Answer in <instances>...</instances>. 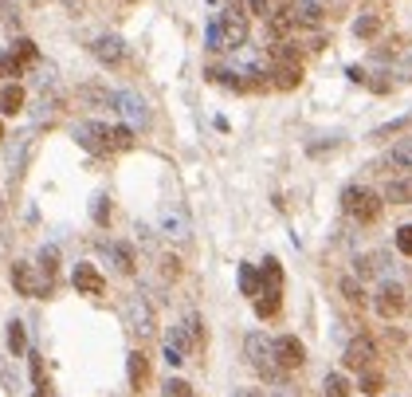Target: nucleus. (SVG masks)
Wrapping results in <instances>:
<instances>
[{
  "instance_id": "f257e3e1",
  "label": "nucleus",
  "mask_w": 412,
  "mask_h": 397,
  "mask_svg": "<svg viewBox=\"0 0 412 397\" xmlns=\"http://www.w3.org/2000/svg\"><path fill=\"white\" fill-rule=\"evenodd\" d=\"M244 354H247V362H252L263 378H279V370H283L279 358H275V342H271L263 330H252V335L244 338Z\"/></svg>"
},
{
  "instance_id": "f03ea898",
  "label": "nucleus",
  "mask_w": 412,
  "mask_h": 397,
  "mask_svg": "<svg viewBox=\"0 0 412 397\" xmlns=\"http://www.w3.org/2000/svg\"><path fill=\"white\" fill-rule=\"evenodd\" d=\"M381 201H385V197H377L373 189H365V185H350L342 193L345 212H350L353 220H362V224H373V220L381 217Z\"/></svg>"
},
{
  "instance_id": "7ed1b4c3",
  "label": "nucleus",
  "mask_w": 412,
  "mask_h": 397,
  "mask_svg": "<svg viewBox=\"0 0 412 397\" xmlns=\"http://www.w3.org/2000/svg\"><path fill=\"white\" fill-rule=\"evenodd\" d=\"M157 229H161V236L177 240V244H185V240L193 236V220H189L185 205H177V201L161 205V212H157Z\"/></svg>"
},
{
  "instance_id": "20e7f679",
  "label": "nucleus",
  "mask_w": 412,
  "mask_h": 397,
  "mask_svg": "<svg viewBox=\"0 0 412 397\" xmlns=\"http://www.w3.org/2000/svg\"><path fill=\"white\" fill-rule=\"evenodd\" d=\"M126 327L134 330L138 338H150V335H153V327H157V315H153L150 299H145L142 291L126 299Z\"/></svg>"
},
{
  "instance_id": "39448f33",
  "label": "nucleus",
  "mask_w": 412,
  "mask_h": 397,
  "mask_svg": "<svg viewBox=\"0 0 412 397\" xmlns=\"http://www.w3.org/2000/svg\"><path fill=\"white\" fill-rule=\"evenodd\" d=\"M220 28H224V48H244L247 43V16L240 4H228L224 12H220Z\"/></svg>"
},
{
  "instance_id": "423d86ee",
  "label": "nucleus",
  "mask_w": 412,
  "mask_h": 397,
  "mask_svg": "<svg viewBox=\"0 0 412 397\" xmlns=\"http://www.w3.org/2000/svg\"><path fill=\"white\" fill-rule=\"evenodd\" d=\"M114 110L122 114V119H126V126H138V130L150 126V107H145V99H142L138 91H118Z\"/></svg>"
},
{
  "instance_id": "0eeeda50",
  "label": "nucleus",
  "mask_w": 412,
  "mask_h": 397,
  "mask_svg": "<svg viewBox=\"0 0 412 397\" xmlns=\"http://www.w3.org/2000/svg\"><path fill=\"white\" fill-rule=\"evenodd\" d=\"M75 142L91 153H110V126H102V122H75Z\"/></svg>"
},
{
  "instance_id": "6e6552de",
  "label": "nucleus",
  "mask_w": 412,
  "mask_h": 397,
  "mask_svg": "<svg viewBox=\"0 0 412 397\" xmlns=\"http://www.w3.org/2000/svg\"><path fill=\"white\" fill-rule=\"evenodd\" d=\"M12 288H16V295L35 299L40 291H48L51 283H48V279H40V276H35V268H32V263H24V260H20V263H12Z\"/></svg>"
},
{
  "instance_id": "1a4fd4ad",
  "label": "nucleus",
  "mask_w": 412,
  "mask_h": 397,
  "mask_svg": "<svg viewBox=\"0 0 412 397\" xmlns=\"http://www.w3.org/2000/svg\"><path fill=\"white\" fill-rule=\"evenodd\" d=\"M373 307H377L381 319H396V315L404 311V288H401V283H381Z\"/></svg>"
},
{
  "instance_id": "9d476101",
  "label": "nucleus",
  "mask_w": 412,
  "mask_h": 397,
  "mask_svg": "<svg viewBox=\"0 0 412 397\" xmlns=\"http://www.w3.org/2000/svg\"><path fill=\"white\" fill-rule=\"evenodd\" d=\"M373 354H377V347H373V338L357 335V338H353V342H350V347H345L342 362H345V370H369Z\"/></svg>"
},
{
  "instance_id": "9b49d317",
  "label": "nucleus",
  "mask_w": 412,
  "mask_h": 397,
  "mask_svg": "<svg viewBox=\"0 0 412 397\" xmlns=\"http://www.w3.org/2000/svg\"><path fill=\"white\" fill-rule=\"evenodd\" d=\"M71 283H75L79 295H102V291H106V279L99 276V268H94V263H75V271H71Z\"/></svg>"
},
{
  "instance_id": "f8f14e48",
  "label": "nucleus",
  "mask_w": 412,
  "mask_h": 397,
  "mask_svg": "<svg viewBox=\"0 0 412 397\" xmlns=\"http://www.w3.org/2000/svg\"><path fill=\"white\" fill-rule=\"evenodd\" d=\"M275 358H279V366H283V370H299V366L306 362V347L294 335H283L275 342Z\"/></svg>"
},
{
  "instance_id": "ddd939ff",
  "label": "nucleus",
  "mask_w": 412,
  "mask_h": 397,
  "mask_svg": "<svg viewBox=\"0 0 412 397\" xmlns=\"http://www.w3.org/2000/svg\"><path fill=\"white\" fill-rule=\"evenodd\" d=\"M91 51H94V60L106 63V67H118V63L126 60V43L118 40V36H99L91 43Z\"/></svg>"
},
{
  "instance_id": "4468645a",
  "label": "nucleus",
  "mask_w": 412,
  "mask_h": 397,
  "mask_svg": "<svg viewBox=\"0 0 412 397\" xmlns=\"http://www.w3.org/2000/svg\"><path fill=\"white\" fill-rule=\"evenodd\" d=\"M286 9H291L294 24H303V28H318V24H322V16H326L322 0H291Z\"/></svg>"
},
{
  "instance_id": "2eb2a0df",
  "label": "nucleus",
  "mask_w": 412,
  "mask_h": 397,
  "mask_svg": "<svg viewBox=\"0 0 412 397\" xmlns=\"http://www.w3.org/2000/svg\"><path fill=\"white\" fill-rule=\"evenodd\" d=\"M299 83H303V63H275V67H271V87L294 91Z\"/></svg>"
},
{
  "instance_id": "dca6fc26",
  "label": "nucleus",
  "mask_w": 412,
  "mask_h": 397,
  "mask_svg": "<svg viewBox=\"0 0 412 397\" xmlns=\"http://www.w3.org/2000/svg\"><path fill=\"white\" fill-rule=\"evenodd\" d=\"M126 370H130V386H134V389H145V386H150V358H145L142 350H134V354H130Z\"/></svg>"
},
{
  "instance_id": "f3484780",
  "label": "nucleus",
  "mask_w": 412,
  "mask_h": 397,
  "mask_svg": "<svg viewBox=\"0 0 412 397\" xmlns=\"http://www.w3.org/2000/svg\"><path fill=\"white\" fill-rule=\"evenodd\" d=\"M110 260L118 263V271H122V276H134V271H138V256H134V248H130L126 240L110 244Z\"/></svg>"
},
{
  "instance_id": "a211bd4d",
  "label": "nucleus",
  "mask_w": 412,
  "mask_h": 397,
  "mask_svg": "<svg viewBox=\"0 0 412 397\" xmlns=\"http://www.w3.org/2000/svg\"><path fill=\"white\" fill-rule=\"evenodd\" d=\"M381 197H385L389 205H412V178H393Z\"/></svg>"
},
{
  "instance_id": "6ab92c4d",
  "label": "nucleus",
  "mask_w": 412,
  "mask_h": 397,
  "mask_svg": "<svg viewBox=\"0 0 412 397\" xmlns=\"http://www.w3.org/2000/svg\"><path fill=\"white\" fill-rule=\"evenodd\" d=\"M263 291H283V268H279V260H263L260 268V295Z\"/></svg>"
},
{
  "instance_id": "aec40b11",
  "label": "nucleus",
  "mask_w": 412,
  "mask_h": 397,
  "mask_svg": "<svg viewBox=\"0 0 412 397\" xmlns=\"http://www.w3.org/2000/svg\"><path fill=\"white\" fill-rule=\"evenodd\" d=\"M0 110H4V114H20V110H24V87L20 83L4 87V91H0Z\"/></svg>"
},
{
  "instance_id": "412c9836",
  "label": "nucleus",
  "mask_w": 412,
  "mask_h": 397,
  "mask_svg": "<svg viewBox=\"0 0 412 397\" xmlns=\"http://www.w3.org/2000/svg\"><path fill=\"white\" fill-rule=\"evenodd\" d=\"M279 307H283V291H263V295H255V315L260 319H275Z\"/></svg>"
},
{
  "instance_id": "4be33fe9",
  "label": "nucleus",
  "mask_w": 412,
  "mask_h": 397,
  "mask_svg": "<svg viewBox=\"0 0 412 397\" xmlns=\"http://www.w3.org/2000/svg\"><path fill=\"white\" fill-rule=\"evenodd\" d=\"M389 165H396V169H412V138H401V142L389 150Z\"/></svg>"
},
{
  "instance_id": "5701e85b",
  "label": "nucleus",
  "mask_w": 412,
  "mask_h": 397,
  "mask_svg": "<svg viewBox=\"0 0 412 397\" xmlns=\"http://www.w3.org/2000/svg\"><path fill=\"white\" fill-rule=\"evenodd\" d=\"M79 99L99 102V107H114V102H118V91H106V87H79Z\"/></svg>"
},
{
  "instance_id": "b1692460",
  "label": "nucleus",
  "mask_w": 412,
  "mask_h": 397,
  "mask_svg": "<svg viewBox=\"0 0 412 397\" xmlns=\"http://www.w3.org/2000/svg\"><path fill=\"white\" fill-rule=\"evenodd\" d=\"M377 32H381V20L373 16V12H365V16L353 20V36H357V40H373Z\"/></svg>"
},
{
  "instance_id": "393cba45",
  "label": "nucleus",
  "mask_w": 412,
  "mask_h": 397,
  "mask_svg": "<svg viewBox=\"0 0 412 397\" xmlns=\"http://www.w3.org/2000/svg\"><path fill=\"white\" fill-rule=\"evenodd\" d=\"M294 28V16H291V9H279V12H271V36L275 40H283L286 32Z\"/></svg>"
},
{
  "instance_id": "a878e982",
  "label": "nucleus",
  "mask_w": 412,
  "mask_h": 397,
  "mask_svg": "<svg viewBox=\"0 0 412 397\" xmlns=\"http://www.w3.org/2000/svg\"><path fill=\"white\" fill-rule=\"evenodd\" d=\"M240 291H244V295H260V271L252 268V263H244V268H240Z\"/></svg>"
},
{
  "instance_id": "bb28decb",
  "label": "nucleus",
  "mask_w": 412,
  "mask_h": 397,
  "mask_svg": "<svg viewBox=\"0 0 412 397\" xmlns=\"http://www.w3.org/2000/svg\"><path fill=\"white\" fill-rule=\"evenodd\" d=\"M12 51H16V60L24 63V67H32V63H40V51H35V43H32V40H24V36H20L16 43H12Z\"/></svg>"
},
{
  "instance_id": "cd10ccee",
  "label": "nucleus",
  "mask_w": 412,
  "mask_h": 397,
  "mask_svg": "<svg viewBox=\"0 0 412 397\" xmlns=\"http://www.w3.org/2000/svg\"><path fill=\"white\" fill-rule=\"evenodd\" d=\"M322 389H326V397H350V381H345V374H326Z\"/></svg>"
},
{
  "instance_id": "c85d7f7f",
  "label": "nucleus",
  "mask_w": 412,
  "mask_h": 397,
  "mask_svg": "<svg viewBox=\"0 0 412 397\" xmlns=\"http://www.w3.org/2000/svg\"><path fill=\"white\" fill-rule=\"evenodd\" d=\"M134 146V126H110V150H130Z\"/></svg>"
},
{
  "instance_id": "c756f323",
  "label": "nucleus",
  "mask_w": 412,
  "mask_h": 397,
  "mask_svg": "<svg viewBox=\"0 0 412 397\" xmlns=\"http://www.w3.org/2000/svg\"><path fill=\"white\" fill-rule=\"evenodd\" d=\"M161 397H196V393H193V386H189V381L169 378L165 386H161Z\"/></svg>"
},
{
  "instance_id": "7c9ffc66",
  "label": "nucleus",
  "mask_w": 412,
  "mask_h": 397,
  "mask_svg": "<svg viewBox=\"0 0 412 397\" xmlns=\"http://www.w3.org/2000/svg\"><path fill=\"white\" fill-rule=\"evenodd\" d=\"M24 347H28L24 327H20L16 319H12V322H9V350H12V354H24Z\"/></svg>"
},
{
  "instance_id": "2f4dec72",
  "label": "nucleus",
  "mask_w": 412,
  "mask_h": 397,
  "mask_svg": "<svg viewBox=\"0 0 412 397\" xmlns=\"http://www.w3.org/2000/svg\"><path fill=\"white\" fill-rule=\"evenodd\" d=\"M338 288H342V299H345V303H362V299H365V295H362V283H357L353 276H350V279H342Z\"/></svg>"
},
{
  "instance_id": "473e14b6",
  "label": "nucleus",
  "mask_w": 412,
  "mask_h": 397,
  "mask_svg": "<svg viewBox=\"0 0 412 397\" xmlns=\"http://www.w3.org/2000/svg\"><path fill=\"white\" fill-rule=\"evenodd\" d=\"M0 75H24V63L16 60V51H9V55H0Z\"/></svg>"
},
{
  "instance_id": "72a5a7b5",
  "label": "nucleus",
  "mask_w": 412,
  "mask_h": 397,
  "mask_svg": "<svg viewBox=\"0 0 412 397\" xmlns=\"http://www.w3.org/2000/svg\"><path fill=\"white\" fill-rule=\"evenodd\" d=\"M91 217H94V224H106V220H110V201H106V197H94Z\"/></svg>"
},
{
  "instance_id": "f704fd0d",
  "label": "nucleus",
  "mask_w": 412,
  "mask_h": 397,
  "mask_svg": "<svg viewBox=\"0 0 412 397\" xmlns=\"http://www.w3.org/2000/svg\"><path fill=\"white\" fill-rule=\"evenodd\" d=\"M40 268H43V279L51 283V276H55V248H43L40 252Z\"/></svg>"
},
{
  "instance_id": "c9c22d12",
  "label": "nucleus",
  "mask_w": 412,
  "mask_h": 397,
  "mask_svg": "<svg viewBox=\"0 0 412 397\" xmlns=\"http://www.w3.org/2000/svg\"><path fill=\"white\" fill-rule=\"evenodd\" d=\"M381 386H385V378H381V374H373V370L362 378V393H369V397H373V393H381Z\"/></svg>"
},
{
  "instance_id": "e433bc0d",
  "label": "nucleus",
  "mask_w": 412,
  "mask_h": 397,
  "mask_svg": "<svg viewBox=\"0 0 412 397\" xmlns=\"http://www.w3.org/2000/svg\"><path fill=\"white\" fill-rule=\"evenodd\" d=\"M396 248H401L404 256H412V224H401V229H396Z\"/></svg>"
},
{
  "instance_id": "4c0bfd02",
  "label": "nucleus",
  "mask_w": 412,
  "mask_h": 397,
  "mask_svg": "<svg viewBox=\"0 0 412 397\" xmlns=\"http://www.w3.org/2000/svg\"><path fill=\"white\" fill-rule=\"evenodd\" d=\"M208 48L212 51L224 48V28H220V20H212V24H208Z\"/></svg>"
},
{
  "instance_id": "58836bf2",
  "label": "nucleus",
  "mask_w": 412,
  "mask_h": 397,
  "mask_svg": "<svg viewBox=\"0 0 412 397\" xmlns=\"http://www.w3.org/2000/svg\"><path fill=\"white\" fill-rule=\"evenodd\" d=\"M161 276L177 279V276H181V260H177V256H165V260H161Z\"/></svg>"
},
{
  "instance_id": "ea45409f",
  "label": "nucleus",
  "mask_w": 412,
  "mask_h": 397,
  "mask_svg": "<svg viewBox=\"0 0 412 397\" xmlns=\"http://www.w3.org/2000/svg\"><path fill=\"white\" fill-rule=\"evenodd\" d=\"M404 126H408V119H396V122H389V126H377L373 138H389V134H396V130H404Z\"/></svg>"
},
{
  "instance_id": "a19ab883",
  "label": "nucleus",
  "mask_w": 412,
  "mask_h": 397,
  "mask_svg": "<svg viewBox=\"0 0 412 397\" xmlns=\"http://www.w3.org/2000/svg\"><path fill=\"white\" fill-rule=\"evenodd\" d=\"M165 362H169V366H181V362H185V350L173 347V342H165Z\"/></svg>"
},
{
  "instance_id": "79ce46f5",
  "label": "nucleus",
  "mask_w": 412,
  "mask_h": 397,
  "mask_svg": "<svg viewBox=\"0 0 412 397\" xmlns=\"http://www.w3.org/2000/svg\"><path fill=\"white\" fill-rule=\"evenodd\" d=\"M0 20H4V24H12V28H16V24H20V16H16V9H12L9 0H0Z\"/></svg>"
},
{
  "instance_id": "37998d69",
  "label": "nucleus",
  "mask_w": 412,
  "mask_h": 397,
  "mask_svg": "<svg viewBox=\"0 0 412 397\" xmlns=\"http://www.w3.org/2000/svg\"><path fill=\"white\" fill-rule=\"evenodd\" d=\"M185 327H189V335H193L196 342H204V322L196 319V315H189V322H185Z\"/></svg>"
},
{
  "instance_id": "c03bdc74",
  "label": "nucleus",
  "mask_w": 412,
  "mask_h": 397,
  "mask_svg": "<svg viewBox=\"0 0 412 397\" xmlns=\"http://www.w3.org/2000/svg\"><path fill=\"white\" fill-rule=\"evenodd\" d=\"M247 9H252L255 16H271V4H267V0H247Z\"/></svg>"
},
{
  "instance_id": "a18cd8bd",
  "label": "nucleus",
  "mask_w": 412,
  "mask_h": 397,
  "mask_svg": "<svg viewBox=\"0 0 412 397\" xmlns=\"http://www.w3.org/2000/svg\"><path fill=\"white\" fill-rule=\"evenodd\" d=\"M32 358V378H35V386H43V362H40V354H28Z\"/></svg>"
},
{
  "instance_id": "49530a36",
  "label": "nucleus",
  "mask_w": 412,
  "mask_h": 397,
  "mask_svg": "<svg viewBox=\"0 0 412 397\" xmlns=\"http://www.w3.org/2000/svg\"><path fill=\"white\" fill-rule=\"evenodd\" d=\"M0 381H4V389H9V393L16 389V378L9 374V366H4V362H0Z\"/></svg>"
},
{
  "instance_id": "de8ad7c7",
  "label": "nucleus",
  "mask_w": 412,
  "mask_h": 397,
  "mask_svg": "<svg viewBox=\"0 0 412 397\" xmlns=\"http://www.w3.org/2000/svg\"><path fill=\"white\" fill-rule=\"evenodd\" d=\"M401 75H404V79H412V51L404 55V63H401Z\"/></svg>"
},
{
  "instance_id": "09e8293b",
  "label": "nucleus",
  "mask_w": 412,
  "mask_h": 397,
  "mask_svg": "<svg viewBox=\"0 0 412 397\" xmlns=\"http://www.w3.org/2000/svg\"><path fill=\"white\" fill-rule=\"evenodd\" d=\"M345 75H350L353 83H365V71H362V67H350V71H345Z\"/></svg>"
},
{
  "instance_id": "8fccbe9b",
  "label": "nucleus",
  "mask_w": 412,
  "mask_h": 397,
  "mask_svg": "<svg viewBox=\"0 0 412 397\" xmlns=\"http://www.w3.org/2000/svg\"><path fill=\"white\" fill-rule=\"evenodd\" d=\"M35 397H48V393H43V386H40V389H35Z\"/></svg>"
},
{
  "instance_id": "3c124183",
  "label": "nucleus",
  "mask_w": 412,
  "mask_h": 397,
  "mask_svg": "<svg viewBox=\"0 0 412 397\" xmlns=\"http://www.w3.org/2000/svg\"><path fill=\"white\" fill-rule=\"evenodd\" d=\"M0 217H4V201H0Z\"/></svg>"
},
{
  "instance_id": "603ef678",
  "label": "nucleus",
  "mask_w": 412,
  "mask_h": 397,
  "mask_svg": "<svg viewBox=\"0 0 412 397\" xmlns=\"http://www.w3.org/2000/svg\"><path fill=\"white\" fill-rule=\"evenodd\" d=\"M0 138H4V122H0Z\"/></svg>"
},
{
  "instance_id": "864d4df0",
  "label": "nucleus",
  "mask_w": 412,
  "mask_h": 397,
  "mask_svg": "<svg viewBox=\"0 0 412 397\" xmlns=\"http://www.w3.org/2000/svg\"><path fill=\"white\" fill-rule=\"evenodd\" d=\"M67 4H75V0H67Z\"/></svg>"
},
{
  "instance_id": "5fc2aeb1",
  "label": "nucleus",
  "mask_w": 412,
  "mask_h": 397,
  "mask_svg": "<svg viewBox=\"0 0 412 397\" xmlns=\"http://www.w3.org/2000/svg\"><path fill=\"white\" fill-rule=\"evenodd\" d=\"M130 4H134V0H130Z\"/></svg>"
}]
</instances>
